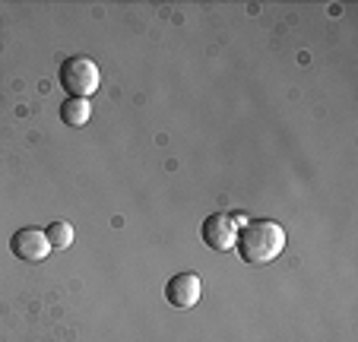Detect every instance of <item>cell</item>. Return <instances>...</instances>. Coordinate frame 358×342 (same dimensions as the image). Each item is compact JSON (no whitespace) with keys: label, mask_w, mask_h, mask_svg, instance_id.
<instances>
[{"label":"cell","mask_w":358,"mask_h":342,"mask_svg":"<svg viewBox=\"0 0 358 342\" xmlns=\"http://www.w3.org/2000/svg\"><path fill=\"white\" fill-rule=\"evenodd\" d=\"M165 298H169V304H171V308H178V311L194 308V304L203 298V282H200V276H194V273H178V276H171L169 285H165Z\"/></svg>","instance_id":"cell-4"},{"label":"cell","mask_w":358,"mask_h":342,"mask_svg":"<svg viewBox=\"0 0 358 342\" xmlns=\"http://www.w3.org/2000/svg\"><path fill=\"white\" fill-rule=\"evenodd\" d=\"M238 254H241L244 263L250 266H266L273 263L285 248V231L279 222L270 219H257V222H248V225L238 231Z\"/></svg>","instance_id":"cell-1"},{"label":"cell","mask_w":358,"mask_h":342,"mask_svg":"<svg viewBox=\"0 0 358 342\" xmlns=\"http://www.w3.org/2000/svg\"><path fill=\"white\" fill-rule=\"evenodd\" d=\"M238 231H241V219L229 213H216L203 222V241L213 250H231L238 244Z\"/></svg>","instance_id":"cell-3"},{"label":"cell","mask_w":358,"mask_h":342,"mask_svg":"<svg viewBox=\"0 0 358 342\" xmlns=\"http://www.w3.org/2000/svg\"><path fill=\"white\" fill-rule=\"evenodd\" d=\"M92 117V108H89V99H67L61 105V121L67 127H83Z\"/></svg>","instance_id":"cell-6"},{"label":"cell","mask_w":358,"mask_h":342,"mask_svg":"<svg viewBox=\"0 0 358 342\" xmlns=\"http://www.w3.org/2000/svg\"><path fill=\"white\" fill-rule=\"evenodd\" d=\"M10 248H13V254L26 263H41L48 254H51L48 235L38 231V228H22V231H16L13 241H10Z\"/></svg>","instance_id":"cell-5"},{"label":"cell","mask_w":358,"mask_h":342,"mask_svg":"<svg viewBox=\"0 0 358 342\" xmlns=\"http://www.w3.org/2000/svg\"><path fill=\"white\" fill-rule=\"evenodd\" d=\"M48 244H51V248L55 250H64V248H70V244H73V225H70V222H51V225H48Z\"/></svg>","instance_id":"cell-7"},{"label":"cell","mask_w":358,"mask_h":342,"mask_svg":"<svg viewBox=\"0 0 358 342\" xmlns=\"http://www.w3.org/2000/svg\"><path fill=\"white\" fill-rule=\"evenodd\" d=\"M57 80H61V86L70 92V99H89V95L101 86V70L92 57L76 54V57H67V61L61 64Z\"/></svg>","instance_id":"cell-2"}]
</instances>
